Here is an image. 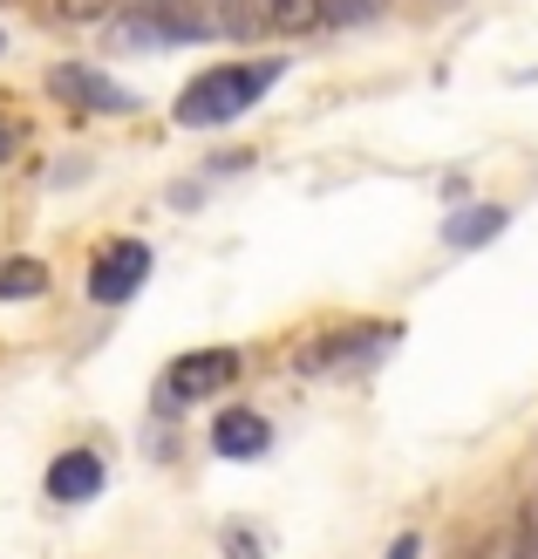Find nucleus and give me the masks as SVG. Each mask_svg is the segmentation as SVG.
I'll use <instances>...</instances> for the list:
<instances>
[{
  "instance_id": "obj_1",
  "label": "nucleus",
  "mask_w": 538,
  "mask_h": 559,
  "mask_svg": "<svg viewBox=\"0 0 538 559\" xmlns=\"http://www.w3.org/2000/svg\"><path fill=\"white\" fill-rule=\"evenodd\" d=\"M279 75H287V62H232V69H205L198 82H184V96H178V123H184V130H218V123H232V117H246V109L273 90Z\"/></svg>"
},
{
  "instance_id": "obj_2",
  "label": "nucleus",
  "mask_w": 538,
  "mask_h": 559,
  "mask_svg": "<svg viewBox=\"0 0 538 559\" xmlns=\"http://www.w3.org/2000/svg\"><path fill=\"white\" fill-rule=\"evenodd\" d=\"M321 0H212V27L218 35H239V41H260V35H307L321 27Z\"/></svg>"
},
{
  "instance_id": "obj_3",
  "label": "nucleus",
  "mask_w": 538,
  "mask_h": 559,
  "mask_svg": "<svg viewBox=\"0 0 538 559\" xmlns=\"http://www.w3.org/2000/svg\"><path fill=\"white\" fill-rule=\"evenodd\" d=\"M117 27L130 41H205L218 35L205 0H117Z\"/></svg>"
},
{
  "instance_id": "obj_4",
  "label": "nucleus",
  "mask_w": 538,
  "mask_h": 559,
  "mask_svg": "<svg viewBox=\"0 0 538 559\" xmlns=\"http://www.w3.org/2000/svg\"><path fill=\"white\" fill-rule=\"evenodd\" d=\"M239 382V355L232 348H191L164 369V403H205L218 389Z\"/></svg>"
},
{
  "instance_id": "obj_5",
  "label": "nucleus",
  "mask_w": 538,
  "mask_h": 559,
  "mask_svg": "<svg viewBox=\"0 0 538 559\" xmlns=\"http://www.w3.org/2000/svg\"><path fill=\"white\" fill-rule=\"evenodd\" d=\"M151 280V246L144 239H109L103 253L89 260V300L103 307H123L136 287Z\"/></svg>"
},
{
  "instance_id": "obj_6",
  "label": "nucleus",
  "mask_w": 538,
  "mask_h": 559,
  "mask_svg": "<svg viewBox=\"0 0 538 559\" xmlns=\"http://www.w3.org/2000/svg\"><path fill=\"white\" fill-rule=\"evenodd\" d=\"M48 90L62 96V103H75V109H89V117H96V109H103V117H123V109H136V96L123 90V82H109V75L89 69V62H62V69L48 75Z\"/></svg>"
},
{
  "instance_id": "obj_7",
  "label": "nucleus",
  "mask_w": 538,
  "mask_h": 559,
  "mask_svg": "<svg viewBox=\"0 0 538 559\" xmlns=\"http://www.w3.org/2000/svg\"><path fill=\"white\" fill-rule=\"evenodd\" d=\"M266 443H273V430H266V416L260 409H218L212 416V451L218 457H232V464H246V457H266Z\"/></svg>"
},
{
  "instance_id": "obj_8",
  "label": "nucleus",
  "mask_w": 538,
  "mask_h": 559,
  "mask_svg": "<svg viewBox=\"0 0 538 559\" xmlns=\"http://www.w3.org/2000/svg\"><path fill=\"white\" fill-rule=\"evenodd\" d=\"M103 485H109V471H103L96 451H62L48 464V498H55V506H89Z\"/></svg>"
},
{
  "instance_id": "obj_9",
  "label": "nucleus",
  "mask_w": 538,
  "mask_h": 559,
  "mask_svg": "<svg viewBox=\"0 0 538 559\" xmlns=\"http://www.w3.org/2000/svg\"><path fill=\"white\" fill-rule=\"evenodd\" d=\"M504 233V205H477V212H457L443 226V239L450 246H485V239H498Z\"/></svg>"
},
{
  "instance_id": "obj_10",
  "label": "nucleus",
  "mask_w": 538,
  "mask_h": 559,
  "mask_svg": "<svg viewBox=\"0 0 538 559\" xmlns=\"http://www.w3.org/2000/svg\"><path fill=\"white\" fill-rule=\"evenodd\" d=\"M35 294H48L41 260H0V300H35Z\"/></svg>"
},
{
  "instance_id": "obj_11",
  "label": "nucleus",
  "mask_w": 538,
  "mask_h": 559,
  "mask_svg": "<svg viewBox=\"0 0 538 559\" xmlns=\"http://www.w3.org/2000/svg\"><path fill=\"white\" fill-rule=\"evenodd\" d=\"M498 559H538V506L518 512V539H512V546H498Z\"/></svg>"
},
{
  "instance_id": "obj_12",
  "label": "nucleus",
  "mask_w": 538,
  "mask_h": 559,
  "mask_svg": "<svg viewBox=\"0 0 538 559\" xmlns=\"http://www.w3.org/2000/svg\"><path fill=\"white\" fill-rule=\"evenodd\" d=\"M48 8H55V21H75L82 27V21H103L117 0H48Z\"/></svg>"
},
{
  "instance_id": "obj_13",
  "label": "nucleus",
  "mask_w": 538,
  "mask_h": 559,
  "mask_svg": "<svg viewBox=\"0 0 538 559\" xmlns=\"http://www.w3.org/2000/svg\"><path fill=\"white\" fill-rule=\"evenodd\" d=\"M416 552H422V539H416V533H403V539H395L382 559H416Z\"/></svg>"
},
{
  "instance_id": "obj_14",
  "label": "nucleus",
  "mask_w": 538,
  "mask_h": 559,
  "mask_svg": "<svg viewBox=\"0 0 538 559\" xmlns=\"http://www.w3.org/2000/svg\"><path fill=\"white\" fill-rule=\"evenodd\" d=\"M14 144H21V130H14L8 117H0V157H14Z\"/></svg>"
},
{
  "instance_id": "obj_15",
  "label": "nucleus",
  "mask_w": 538,
  "mask_h": 559,
  "mask_svg": "<svg viewBox=\"0 0 538 559\" xmlns=\"http://www.w3.org/2000/svg\"><path fill=\"white\" fill-rule=\"evenodd\" d=\"M0 48H8V35H0Z\"/></svg>"
}]
</instances>
